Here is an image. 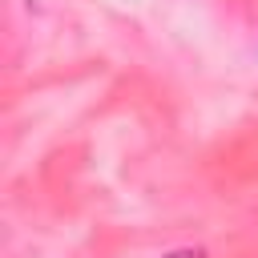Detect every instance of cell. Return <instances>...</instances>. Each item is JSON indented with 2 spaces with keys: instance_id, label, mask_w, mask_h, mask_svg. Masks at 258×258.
Here are the masks:
<instances>
[{
  "instance_id": "obj_1",
  "label": "cell",
  "mask_w": 258,
  "mask_h": 258,
  "mask_svg": "<svg viewBox=\"0 0 258 258\" xmlns=\"http://www.w3.org/2000/svg\"><path fill=\"white\" fill-rule=\"evenodd\" d=\"M161 258H206V254H202V250H189V246H185V250H169V254H161Z\"/></svg>"
}]
</instances>
